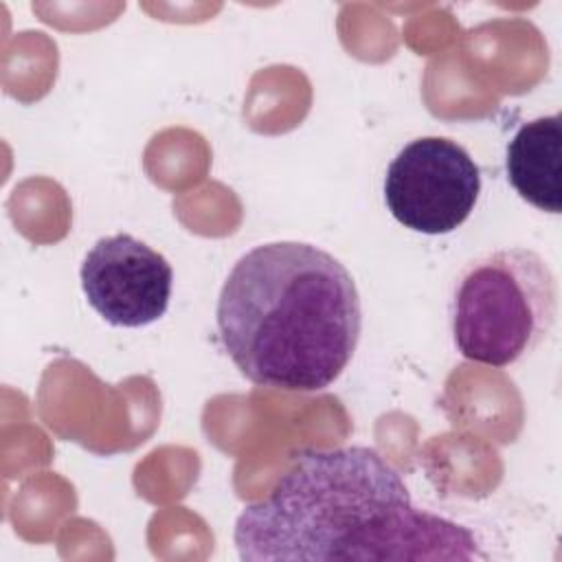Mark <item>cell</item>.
<instances>
[{"instance_id":"cell-1","label":"cell","mask_w":562,"mask_h":562,"mask_svg":"<svg viewBox=\"0 0 562 562\" xmlns=\"http://www.w3.org/2000/svg\"><path fill=\"white\" fill-rule=\"evenodd\" d=\"M233 542L246 562L483 558L468 527L415 507L397 470L367 446L296 454L272 492L241 509Z\"/></svg>"},{"instance_id":"cell-2","label":"cell","mask_w":562,"mask_h":562,"mask_svg":"<svg viewBox=\"0 0 562 562\" xmlns=\"http://www.w3.org/2000/svg\"><path fill=\"white\" fill-rule=\"evenodd\" d=\"M215 321L220 340L257 386L316 393L349 364L362 325L351 272L303 241L255 246L228 272Z\"/></svg>"},{"instance_id":"cell-3","label":"cell","mask_w":562,"mask_h":562,"mask_svg":"<svg viewBox=\"0 0 562 562\" xmlns=\"http://www.w3.org/2000/svg\"><path fill=\"white\" fill-rule=\"evenodd\" d=\"M558 288L549 263L531 248L485 252L463 266L450 301L457 351L472 362L509 367L553 329Z\"/></svg>"},{"instance_id":"cell-4","label":"cell","mask_w":562,"mask_h":562,"mask_svg":"<svg viewBox=\"0 0 562 562\" xmlns=\"http://www.w3.org/2000/svg\"><path fill=\"white\" fill-rule=\"evenodd\" d=\"M481 193L472 156L443 136H422L404 145L384 176V202L406 228L446 235L459 228Z\"/></svg>"},{"instance_id":"cell-5","label":"cell","mask_w":562,"mask_h":562,"mask_svg":"<svg viewBox=\"0 0 562 562\" xmlns=\"http://www.w3.org/2000/svg\"><path fill=\"white\" fill-rule=\"evenodd\" d=\"M79 277L90 307L114 327H145L169 307V261L127 233L97 239L83 257Z\"/></svg>"},{"instance_id":"cell-6","label":"cell","mask_w":562,"mask_h":562,"mask_svg":"<svg viewBox=\"0 0 562 562\" xmlns=\"http://www.w3.org/2000/svg\"><path fill=\"white\" fill-rule=\"evenodd\" d=\"M562 116H540L522 123L507 143L505 169L514 191L536 206L558 215L562 211L560 187Z\"/></svg>"}]
</instances>
